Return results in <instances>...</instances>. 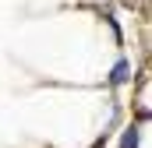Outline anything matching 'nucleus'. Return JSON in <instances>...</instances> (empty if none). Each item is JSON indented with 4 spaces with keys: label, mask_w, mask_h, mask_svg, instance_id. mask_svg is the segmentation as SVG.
I'll use <instances>...</instances> for the list:
<instances>
[{
    "label": "nucleus",
    "mask_w": 152,
    "mask_h": 148,
    "mask_svg": "<svg viewBox=\"0 0 152 148\" xmlns=\"http://www.w3.org/2000/svg\"><path fill=\"white\" fill-rule=\"evenodd\" d=\"M131 78H134V74H131V60L120 57V60L113 64V71H110V78H106V85H110V88H120V85H127Z\"/></svg>",
    "instance_id": "obj_1"
},
{
    "label": "nucleus",
    "mask_w": 152,
    "mask_h": 148,
    "mask_svg": "<svg viewBox=\"0 0 152 148\" xmlns=\"http://www.w3.org/2000/svg\"><path fill=\"white\" fill-rule=\"evenodd\" d=\"M138 138H142V127H138V123L124 127V134H120V148H138Z\"/></svg>",
    "instance_id": "obj_2"
},
{
    "label": "nucleus",
    "mask_w": 152,
    "mask_h": 148,
    "mask_svg": "<svg viewBox=\"0 0 152 148\" xmlns=\"http://www.w3.org/2000/svg\"><path fill=\"white\" fill-rule=\"evenodd\" d=\"M120 4H124V7H138V0H120Z\"/></svg>",
    "instance_id": "obj_3"
}]
</instances>
